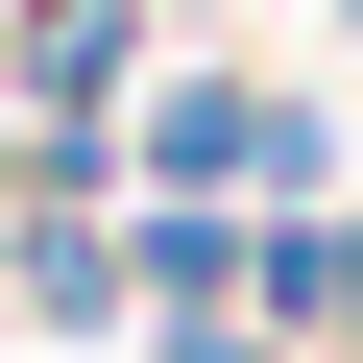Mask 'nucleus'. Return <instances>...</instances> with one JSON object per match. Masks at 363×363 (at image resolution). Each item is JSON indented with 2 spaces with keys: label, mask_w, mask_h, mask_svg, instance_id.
I'll use <instances>...</instances> for the list:
<instances>
[{
  "label": "nucleus",
  "mask_w": 363,
  "mask_h": 363,
  "mask_svg": "<svg viewBox=\"0 0 363 363\" xmlns=\"http://www.w3.org/2000/svg\"><path fill=\"white\" fill-rule=\"evenodd\" d=\"M0 218H25V97H0Z\"/></svg>",
  "instance_id": "nucleus-3"
},
{
  "label": "nucleus",
  "mask_w": 363,
  "mask_h": 363,
  "mask_svg": "<svg viewBox=\"0 0 363 363\" xmlns=\"http://www.w3.org/2000/svg\"><path fill=\"white\" fill-rule=\"evenodd\" d=\"M315 25H363V0H315Z\"/></svg>",
  "instance_id": "nucleus-5"
},
{
  "label": "nucleus",
  "mask_w": 363,
  "mask_h": 363,
  "mask_svg": "<svg viewBox=\"0 0 363 363\" xmlns=\"http://www.w3.org/2000/svg\"><path fill=\"white\" fill-rule=\"evenodd\" d=\"M0 73H25V25H0Z\"/></svg>",
  "instance_id": "nucleus-4"
},
{
  "label": "nucleus",
  "mask_w": 363,
  "mask_h": 363,
  "mask_svg": "<svg viewBox=\"0 0 363 363\" xmlns=\"http://www.w3.org/2000/svg\"><path fill=\"white\" fill-rule=\"evenodd\" d=\"M121 194L291 218V194H339V121H315L291 73H242V49H169V73H145V121H121Z\"/></svg>",
  "instance_id": "nucleus-1"
},
{
  "label": "nucleus",
  "mask_w": 363,
  "mask_h": 363,
  "mask_svg": "<svg viewBox=\"0 0 363 363\" xmlns=\"http://www.w3.org/2000/svg\"><path fill=\"white\" fill-rule=\"evenodd\" d=\"M0 315H25V339H121V315H145L121 194H25V218H0Z\"/></svg>",
  "instance_id": "nucleus-2"
}]
</instances>
